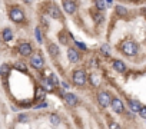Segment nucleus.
<instances>
[{
	"label": "nucleus",
	"mask_w": 146,
	"mask_h": 129,
	"mask_svg": "<svg viewBox=\"0 0 146 129\" xmlns=\"http://www.w3.org/2000/svg\"><path fill=\"white\" fill-rule=\"evenodd\" d=\"M72 79H73V83L76 86H83L86 83V72L82 70V69H78L72 73Z\"/></svg>",
	"instance_id": "7ed1b4c3"
},
{
	"label": "nucleus",
	"mask_w": 146,
	"mask_h": 129,
	"mask_svg": "<svg viewBox=\"0 0 146 129\" xmlns=\"http://www.w3.org/2000/svg\"><path fill=\"white\" fill-rule=\"evenodd\" d=\"M49 13H50V16H52L53 19H59V20L63 19V17H62V13H60V10H59L57 6H50V7H49Z\"/></svg>",
	"instance_id": "f8f14e48"
},
{
	"label": "nucleus",
	"mask_w": 146,
	"mask_h": 129,
	"mask_svg": "<svg viewBox=\"0 0 146 129\" xmlns=\"http://www.w3.org/2000/svg\"><path fill=\"white\" fill-rule=\"evenodd\" d=\"M112 66H113V69H115L116 72H119V73H123V72L126 70V64H125L122 60H119V59H115V60H113Z\"/></svg>",
	"instance_id": "9b49d317"
},
{
	"label": "nucleus",
	"mask_w": 146,
	"mask_h": 129,
	"mask_svg": "<svg viewBox=\"0 0 146 129\" xmlns=\"http://www.w3.org/2000/svg\"><path fill=\"white\" fill-rule=\"evenodd\" d=\"M49 120H50V123H53V125H59V123H60V118H59L57 115H50V116H49Z\"/></svg>",
	"instance_id": "6ab92c4d"
},
{
	"label": "nucleus",
	"mask_w": 146,
	"mask_h": 129,
	"mask_svg": "<svg viewBox=\"0 0 146 129\" xmlns=\"http://www.w3.org/2000/svg\"><path fill=\"white\" fill-rule=\"evenodd\" d=\"M95 6H96V9L99 12H102V10L106 9V2L105 0H95Z\"/></svg>",
	"instance_id": "dca6fc26"
},
{
	"label": "nucleus",
	"mask_w": 146,
	"mask_h": 129,
	"mask_svg": "<svg viewBox=\"0 0 146 129\" xmlns=\"http://www.w3.org/2000/svg\"><path fill=\"white\" fill-rule=\"evenodd\" d=\"M9 72V66L7 64H3L2 68H0V73H7Z\"/></svg>",
	"instance_id": "bb28decb"
},
{
	"label": "nucleus",
	"mask_w": 146,
	"mask_h": 129,
	"mask_svg": "<svg viewBox=\"0 0 146 129\" xmlns=\"http://www.w3.org/2000/svg\"><path fill=\"white\" fill-rule=\"evenodd\" d=\"M67 59H69L72 63H76V62L80 59V53H79L75 47H69V49H67Z\"/></svg>",
	"instance_id": "1a4fd4ad"
},
{
	"label": "nucleus",
	"mask_w": 146,
	"mask_h": 129,
	"mask_svg": "<svg viewBox=\"0 0 146 129\" xmlns=\"http://www.w3.org/2000/svg\"><path fill=\"white\" fill-rule=\"evenodd\" d=\"M13 39V32H12V29H5L3 30V40L5 42H10Z\"/></svg>",
	"instance_id": "2eb2a0df"
},
{
	"label": "nucleus",
	"mask_w": 146,
	"mask_h": 129,
	"mask_svg": "<svg viewBox=\"0 0 146 129\" xmlns=\"http://www.w3.org/2000/svg\"><path fill=\"white\" fill-rule=\"evenodd\" d=\"M15 66H16V69H19V70H23V72L27 70V68H26V64H25V63H16Z\"/></svg>",
	"instance_id": "aec40b11"
},
{
	"label": "nucleus",
	"mask_w": 146,
	"mask_h": 129,
	"mask_svg": "<svg viewBox=\"0 0 146 129\" xmlns=\"http://www.w3.org/2000/svg\"><path fill=\"white\" fill-rule=\"evenodd\" d=\"M109 129H122V128L119 126L117 122H110V123H109Z\"/></svg>",
	"instance_id": "b1692460"
},
{
	"label": "nucleus",
	"mask_w": 146,
	"mask_h": 129,
	"mask_svg": "<svg viewBox=\"0 0 146 129\" xmlns=\"http://www.w3.org/2000/svg\"><path fill=\"white\" fill-rule=\"evenodd\" d=\"M17 50H19V53H20L22 56H30V55L33 53L32 45H30V43H27V42H22V43L19 45Z\"/></svg>",
	"instance_id": "423d86ee"
},
{
	"label": "nucleus",
	"mask_w": 146,
	"mask_h": 129,
	"mask_svg": "<svg viewBox=\"0 0 146 129\" xmlns=\"http://www.w3.org/2000/svg\"><path fill=\"white\" fill-rule=\"evenodd\" d=\"M100 50H102V53H103L105 56H109V46H108V45H103V46L100 47Z\"/></svg>",
	"instance_id": "5701e85b"
},
{
	"label": "nucleus",
	"mask_w": 146,
	"mask_h": 129,
	"mask_svg": "<svg viewBox=\"0 0 146 129\" xmlns=\"http://www.w3.org/2000/svg\"><path fill=\"white\" fill-rule=\"evenodd\" d=\"M76 45L80 47V49H83V50H86V45H83V43H80V42H76Z\"/></svg>",
	"instance_id": "c756f323"
},
{
	"label": "nucleus",
	"mask_w": 146,
	"mask_h": 129,
	"mask_svg": "<svg viewBox=\"0 0 146 129\" xmlns=\"http://www.w3.org/2000/svg\"><path fill=\"white\" fill-rule=\"evenodd\" d=\"M59 40H60V43L67 45L69 39H67V36H66V33H64V32H60V33H59Z\"/></svg>",
	"instance_id": "a211bd4d"
},
{
	"label": "nucleus",
	"mask_w": 146,
	"mask_h": 129,
	"mask_svg": "<svg viewBox=\"0 0 146 129\" xmlns=\"http://www.w3.org/2000/svg\"><path fill=\"white\" fill-rule=\"evenodd\" d=\"M23 2H25V3H27V5H29V3H32V2H33V0H23Z\"/></svg>",
	"instance_id": "2f4dec72"
},
{
	"label": "nucleus",
	"mask_w": 146,
	"mask_h": 129,
	"mask_svg": "<svg viewBox=\"0 0 146 129\" xmlns=\"http://www.w3.org/2000/svg\"><path fill=\"white\" fill-rule=\"evenodd\" d=\"M112 99H113V98H112L110 93L106 92V90H100V92L98 93V102H99V105H100L102 108H108V106H110Z\"/></svg>",
	"instance_id": "20e7f679"
},
{
	"label": "nucleus",
	"mask_w": 146,
	"mask_h": 129,
	"mask_svg": "<svg viewBox=\"0 0 146 129\" xmlns=\"http://www.w3.org/2000/svg\"><path fill=\"white\" fill-rule=\"evenodd\" d=\"M63 9H64V12L66 13H69V15H73V13H75L76 12V3L75 2H73V0H63Z\"/></svg>",
	"instance_id": "0eeeda50"
},
{
	"label": "nucleus",
	"mask_w": 146,
	"mask_h": 129,
	"mask_svg": "<svg viewBox=\"0 0 146 129\" xmlns=\"http://www.w3.org/2000/svg\"><path fill=\"white\" fill-rule=\"evenodd\" d=\"M110 106H112V109H113L116 113H122V112L125 110V105H123V102H122L119 98H113Z\"/></svg>",
	"instance_id": "6e6552de"
},
{
	"label": "nucleus",
	"mask_w": 146,
	"mask_h": 129,
	"mask_svg": "<svg viewBox=\"0 0 146 129\" xmlns=\"http://www.w3.org/2000/svg\"><path fill=\"white\" fill-rule=\"evenodd\" d=\"M64 100H66V103L69 105V106H76L78 103H79V99H78V96L75 95V93H70V92H67L66 95H64Z\"/></svg>",
	"instance_id": "9d476101"
},
{
	"label": "nucleus",
	"mask_w": 146,
	"mask_h": 129,
	"mask_svg": "<svg viewBox=\"0 0 146 129\" xmlns=\"http://www.w3.org/2000/svg\"><path fill=\"white\" fill-rule=\"evenodd\" d=\"M30 64H32V68H35L36 70H40L43 69L44 66V60H43V56L40 53H35L32 57H30Z\"/></svg>",
	"instance_id": "39448f33"
},
{
	"label": "nucleus",
	"mask_w": 146,
	"mask_h": 129,
	"mask_svg": "<svg viewBox=\"0 0 146 129\" xmlns=\"http://www.w3.org/2000/svg\"><path fill=\"white\" fill-rule=\"evenodd\" d=\"M44 96V90L42 89V88H37V92H36V98L37 99H42Z\"/></svg>",
	"instance_id": "4be33fe9"
},
{
	"label": "nucleus",
	"mask_w": 146,
	"mask_h": 129,
	"mask_svg": "<svg viewBox=\"0 0 146 129\" xmlns=\"http://www.w3.org/2000/svg\"><path fill=\"white\" fill-rule=\"evenodd\" d=\"M120 49H122L123 55H126V56H135V55H137V45L133 40H125L122 43Z\"/></svg>",
	"instance_id": "f257e3e1"
},
{
	"label": "nucleus",
	"mask_w": 146,
	"mask_h": 129,
	"mask_svg": "<svg viewBox=\"0 0 146 129\" xmlns=\"http://www.w3.org/2000/svg\"><path fill=\"white\" fill-rule=\"evenodd\" d=\"M139 115H140L142 118H145V119H146V106L140 109V112H139Z\"/></svg>",
	"instance_id": "cd10ccee"
},
{
	"label": "nucleus",
	"mask_w": 146,
	"mask_h": 129,
	"mask_svg": "<svg viewBox=\"0 0 146 129\" xmlns=\"http://www.w3.org/2000/svg\"><path fill=\"white\" fill-rule=\"evenodd\" d=\"M50 80H52V85H54V86L59 85V79L56 78V75H52V76H50Z\"/></svg>",
	"instance_id": "393cba45"
},
{
	"label": "nucleus",
	"mask_w": 146,
	"mask_h": 129,
	"mask_svg": "<svg viewBox=\"0 0 146 129\" xmlns=\"http://www.w3.org/2000/svg\"><path fill=\"white\" fill-rule=\"evenodd\" d=\"M129 108H130V110H132V112H135V113H139V112H140V109H142V105H140L137 100H135V99H130V100H129Z\"/></svg>",
	"instance_id": "ddd939ff"
},
{
	"label": "nucleus",
	"mask_w": 146,
	"mask_h": 129,
	"mask_svg": "<svg viewBox=\"0 0 146 129\" xmlns=\"http://www.w3.org/2000/svg\"><path fill=\"white\" fill-rule=\"evenodd\" d=\"M47 52H49V55H50L52 57L59 56V47H57V45H56V43H49V46H47Z\"/></svg>",
	"instance_id": "4468645a"
},
{
	"label": "nucleus",
	"mask_w": 146,
	"mask_h": 129,
	"mask_svg": "<svg viewBox=\"0 0 146 129\" xmlns=\"http://www.w3.org/2000/svg\"><path fill=\"white\" fill-rule=\"evenodd\" d=\"M35 33H36V39H37V42H39V43H42V36H40V29L37 27V29L35 30Z\"/></svg>",
	"instance_id": "a878e982"
},
{
	"label": "nucleus",
	"mask_w": 146,
	"mask_h": 129,
	"mask_svg": "<svg viewBox=\"0 0 146 129\" xmlns=\"http://www.w3.org/2000/svg\"><path fill=\"white\" fill-rule=\"evenodd\" d=\"M106 2H108V3H112V0H106Z\"/></svg>",
	"instance_id": "473e14b6"
},
{
	"label": "nucleus",
	"mask_w": 146,
	"mask_h": 129,
	"mask_svg": "<svg viewBox=\"0 0 146 129\" xmlns=\"http://www.w3.org/2000/svg\"><path fill=\"white\" fill-rule=\"evenodd\" d=\"M93 16H95V22H96V23H100V22L103 20L102 13H93Z\"/></svg>",
	"instance_id": "412c9836"
},
{
	"label": "nucleus",
	"mask_w": 146,
	"mask_h": 129,
	"mask_svg": "<svg viewBox=\"0 0 146 129\" xmlns=\"http://www.w3.org/2000/svg\"><path fill=\"white\" fill-rule=\"evenodd\" d=\"M9 17H10V20L12 22H15V23H22L23 20H25V12L22 10V9H19V7H12L10 10H9Z\"/></svg>",
	"instance_id": "f03ea898"
},
{
	"label": "nucleus",
	"mask_w": 146,
	"mask_h": 129,
	"mask_svg": "<svg viewBox=\"0 0 146 129\" xmlns=\"http://www.w3.org/2000/svg\"><path fill=\"white\" fill-rule=\"evenodd\" d=\"M19 119H20V120H26V119H27V118H26V116H25V115H23V116H20V118H19Z\"/></svg>",
	"instance_id": "7c9ffc66"
},
{
	"label": "nucleus",
	"mask_w": 146,
	"mask_h": 129,
	"mask_svg": "<svg viewBox=\"0 0 146 129\" xmlns=\"http://www.w3.org/2000/svg\"><path fill=\"white\" fill-rule=\"evenodd\" d=\"M115 10H116V13H117L119 16H126V15H127V9L123 7V6H116Z\"/></svg>",
	"instance_id": "f3484780"
},
{
	"label": "nucleus",
	"mask_w": 146,
	"mask_h": 129,
	"mask_svg": "<svg viewBox=\"0 0 146 129\" xmlns=\"http://www.w3.org/2000/svg\"><path fill=\"white\" fill-rule=\"evenodd\" d=\"M44 86H47V88H46L47 90H52V89H53V88H52L53 85H50V82H49V80H44Z\"/></svg>",
	"instance_id": "c85d7f7f"
}]
</instances>
